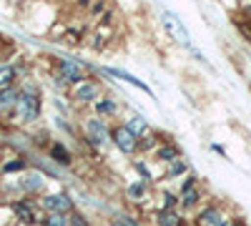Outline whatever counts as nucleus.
<instances>
[{"label": "nucleus", "instance_id": "nucleus-23", "mask_svg": "<svg viewBox=\"0 0 251 226\" xmlns=\"http://www.w3.org/2000/svg\"><path fill=\"white\" fill-rule=\"evenodd\" d=\"M23 189L25 191H40V189H43V178H40V176H30L28 181H23Z\"/></svg>", "mask_w": 251, "mask_h": 226}, {"label": "nucleus", "instance_id": "nucleus-4", "mask_svg": "<svg viewBox=\"0 0 251 226\" xmlns=\"http://www.w3.org/2000/svg\"><path fill=\"white\" fill-rule=\"evenodd\" d=\"M163 28H166V33H169L171 38H176L181 46H191V35H188V30L183 28L178 15H174L171 10H163Z\"/></svg>", "mask_w": 251, "mask_h": 226}, {"label": "nucleus", "instance_id": "nucleus-16", "mask_svg": "<svg viewBox=\"0 0 251 226\" xmlns=\"http://www.w3.org/2000/svg\"><path fill=\"white\" fill-rule=\"evenodd\" d=\"M199 201H201V191H199V186H196V189H191V191L181 194L178 206H181V209H186V211H191V209H196V206H199Z\"/></svg>", "mask_w": 251, "mask_h": 226}, {"label": "nucleus", "instance_id": "nucleus-21", "mask_svg": "<svg viewBox=\"0 0 251 226\" xmlns=\"http://www.w3.org/2000/svg\"><path fill=\"white\" fill-rule=\"evenodd\" d=\"M161 206H163V209H169V211H176V206H178V199H176V194H171V191H163V194H161Z\"/></svg>", "mask_w": 251, "mask_h": 226}, {"label": "nucleus", "instance_id": "nucleus-1", "mask_svg": "<svg viewBox=\"0 0 251 226\" xmlns=\"http://www.w3.org/2000/svg\"><path fill=\"white\" fill-rule=\"evenodd\" d=\"M83 128H86V138L93 143V146H106V143L111 141V128H108V123L103 121L100 116L88 118Z\"/></svg>", "mask_w": 251, "mask_h": 226}, {"label": "nucleus", "instance_id": "nucleus-11", "mask_svg": "<svg viewBox=\"0 0 251 226\" xmlns=\"http://www.w3.org/2000/svg\"><path fill=\"white\" fill-rule=\"evenodd\" d=\"M126 128H128L138 141H141V138H146V136L151 133V126H149V121H146L143 116H131L128 121H126Z\"/></svg>", "mask_w": 251, "mask_h": 226}, {"label": "nucleus", "instance_id": "nucleus-3", "mask_svg": "<svg viewBox=\"0 0 251 226\" xmlns=\"http://www.w3.org/2000/svg\"><path fill=\"white\" fill-rule=\"evenodd\" d=\"M15 111L23 121H35L40 116V98L33 93V91H23L18 96V103H15Z\"/></svg>", "mask_w": 251, "mask_h": 226}, {"label": "nucleus", "instance_id": "nucleus-5", "mask_svg": "<svg viewBox=\"0 0 251 226\" xmlns=\"http://www.w3.org/2000/svg\"><path fill=\"white\" fill-rule=\"evenodd\" d=\"M43 209L50 211V214H58V216H66V214L75 211L73 209V199L68 194H50V196H46L43 199Z\"/></svg>", "mask_w": 251, "mask_h": 226}, {"label": "nucleus", "instance_id": "nucleus-28", "mask_svg": "<svg viewBox=\"0 0 251 226\" xmlns=\"http://www.w3.org/2000/svg\"><path fill=\"white\" fill-rule=\"evenodd\" d=\"M25 166V161H13V163H8L5 166V171H18V169H23Z\"/></svg>", "mask_w": 251, "mask_h": 226}, {"label": "nucleus", "instance_id": "nucleus-10", "mask_svg": "<svg viewBox=\"0 0 251 226\" xmlns=\"http://www.w3.org/2000/svg\"><path fill=\"white\" fill-rule=\"evenodd\" d=\"M156 158L161 161V163H171L174 161H178L181 158V149L176 146V143H171V141H166V143H161V146L156 149Z\"/></svg>", "mask_w": 251, "mask_h": 226}, {"label": "nucleus", "instance_id": "nucleus-8", "mask_svg": "<svg viewBox=\"0 0 251 226\" xmlns=\"http://www.w3.org/2000/svg\"><path fill=\"white\" fill-rule=\"evenodd\" d=\"M226 221V216H224V211L219 209V206H206V209H201L199 211V216H196V224L199 226H221Z\"/></svg>", "mask_w": 251, "mask_h": 226}, {"label": "nucleus", "instance_id": "nucleus-18", "mask_svg": "<svg viewBox=\"0 0 251 226\" xmlns=\"http://www.w3.org/2000/svg\"><path fill=\"white\" fill-rule=\"evenodd\" d=\"M96 113L98 116H116L118 113V103L113 98H100V100H96Z\"/></svg>", "mask_w": 251, "mask_h": 226}, {"label": "nucleus", "instance_id": "nucleus-9", "mask_svg": "<svg viewBox=\"0 0 251 226\" xmlns=\"http://www.w3.org/2000/svg\"><path fill=\"white\" fill-rule=\"evenodd\" d=\"M75 100H80V103H96V100L100 98V86L93 83V80H86V83H80L73 93Z\"/></svg>", "mask_w": 251, "mask_h": 226}, {"label": "nucleus", "instance_id": "nucleus-22", "mask_svg": "<svg viewBox=\"0 0 251 226\" xmlns=\"http://www.w3.org/2000/svg\"><path fill=\"white\" fill-rule=\"evenodd\" d=\"M161 143H163V141H158L153 133H149L146 138H141V141H138V151H151L153 146H161Z\"/></svg>", "mask_w": 251, "mask_h": 226}, {"label": "nucleus", "instance_id": "nucleus-7", "mask_svg": "<svg viewBox=\"0 0 251 226\" xmlns=\"http://www.w3.org/2000/svg\"><path fill=\"white\" fill-rule=\"evenodd\" d=\"M103 73H106V75H113V78L123 80V83H128V86H133V88H138V91H143L149 98H156V93L151 91V86H149V83H143L141 78H136V75L128 73V71H123V68H103Z\"/></svg>", "mask_w": 251, "mask_h": 226}, {"label": "nucleus", "instance_id": "nucleus-12", "mask_svg": "<svg viewBox=\"0 0 251 226\" xmlns=\"http://www.w3.org/2000/svg\"><path fill=\"white\" fill-rule=\"evenodd\" d=\"M146 194H149V181H146V178L133 181V183H128V186H126V196H128L131 201H143Z\"/></svg>", "mask_w": 251, "mask_h": 226}, {"label": "nucleus", "instance_id": "nucleus-6", "mask_svg": "<svg viewBox=\"0 0 251 226\" xmlns=\"http://www.w3.org/2000/svg\"><path fill=\"white\" fill-rule=\"evenodd\" d=\"M60 78L66 80V83H75V86L86 83L83 66L78 63V60H73V58H63V60H60Z\"/></svg>", "mask_w": 251, "mask_h": 226}, {"label": "nucleus", "instance_id": "nucleus-13", "mask_svg": "<svg viewBox=\"0 0 251 226\" xmlns=\"http://www.w3.org/2000/svg\"><path fill=\"white\" fill-rule=\"evenodd\" d=\"M18 91L15 88H0V113H8V111H13L15 108V103H18Z\"/></svg>", "mask_w": 251, "mask_h": 226}, {"label": "nucleus", "instance_id": "nucleus-25", "mask_svg": "<svg viewBox=\"0 0 251 226\" xmlns=\"http://www.w3.org/2000/svg\"><path fill=\"white\" fill-rule=\"evenodd\" d=\"M196 183H199V178L194 176V174H188L183 181H181V194H186V191H191V189H196Z\"/></svg>", "mask_w": 251, "mask_h": 226}, {"label": "nucleus", "instance_id": "nucleus-26", "mask_svg": "<svg viewBox=\"0 0 251 226\" xmlns=\"http://www.w3.org/2000/svg\"><path fill=\"white\" fill-rule=\"evenodd\" d=\"M43 226H66V219L58 216V214H50V216L43 221Z\"/></svg>", "mask_w": 251, "mask_h": 226}, {"label": "nucleus", "instance_id": "nucleus-19", "mask_svg": "<svg viewBox=\"0 0 251 226\" xmlns=\"http://www.w3.org/2000/svg\"><path fill=\"white\" fill-rule=\"evenodd\" d=\"M186 171H188L186 161H183V158H178V161H174L171 166H169V171H166V176H169V178H176V176H186Z\"/></svg>", "mask_w": 251, "mask_h": 226}, {"label": "nucleus", "instance_id": "nucleus-20", "mask_svg": "<svg viewBox=\"0 0 251 226\" xmlns=\"http://www.w3.org/2000/svg\"><path fill=\"white\" fill-rule=\"evenodd\" d=\"M15 78V68L13 66H0V88H8Z\"/></svg>", "mask_w": 251, "mask_h": 226}, {"label": "nucleus", "instance_id": "nucleus-15", "mask_svg": "<svg viewBox=\"0 0 251 226\" xmlns=\"http://www.w3.org/2000/svg\"><path fill=\"white\" fill-rule=\"evenodd\" d=\"M13 209H15V214H18L20 221H25V224H35V221H38L35 209H33V203H30V201H18Z\"/></svg>", "mask_w": 251, "mask_h": 226}, {"label": "nucleus", "instance_id": "nucleus-14", "mask_svg": "<svg viewBox=\"0 0 251 226\" xmlns=\"http://www.w3.org/2000/svg\"><path fill=\"white\" fill-rule=\"evenodd\" d=\"M156 226H183V216L178 211H169V209H161L156 214Z\"/></svg>", "mask_w": 251, "mask_h": 226}, {"label": "nucleus", "instance_id": "nucleus-24", "mask_svg": "<svg viewBox=\"0 0 251 226\" xmlns=\"http://www.w3.org/2000/svg\"><path fill=\"white\" fill-rule=\"evenodd\" d=\"M68 216H71V219H68V226H91V224H88V219L83 216L80 211H71Z\"/></svg>", "mask_w": 251, "mask_h": 226}, {"label": "nucleus", "instance_id": "nucleus-17", "mask_svg": "<svg viewBox=\"0 0 251 226\" xmlns=\"http://www.w3.org/2000/svg\"><path fill=\"white\" fill-rule=\"evenodd\" d=\"M50 158L55 163H60V166H68V163H71V151L63 146V143H53V146H50Z\"/></svg>", "mask_w": 251, "mask_h": 226}, {"label": "nucleus", "instance_id": "nucleus-2", "mask_svg": "<svg viewBox=\"0 0 251 226\" xmlns=\"http://www.w3.org/2000/svg\"><path fill=\"white\" fill-rule=\"evenodd\" d=\"M111 141H113V146L123 153V156H133L138 151V138L126 128V126H116L111 128Z\"/></svg>", "mask_w": 251, "mask_h": 226}, {"label": "nucleus", "instance_id": "nucleus-27", "mask_svg": "<svg viewBox=\"0 0 251 226\" xmlns=\"http://www.w3.org/2000/svg\"><path fill=\"white\" fill-rule=\"evenodd\" d=\"M133 166H136V171H138V174H141V176H143L146 181H149V178H151V171H149V166H146V163H143V161H136V163H133Z\"/></svg>", "mask_w": 251, "mask_h": 226}]
</instances>
